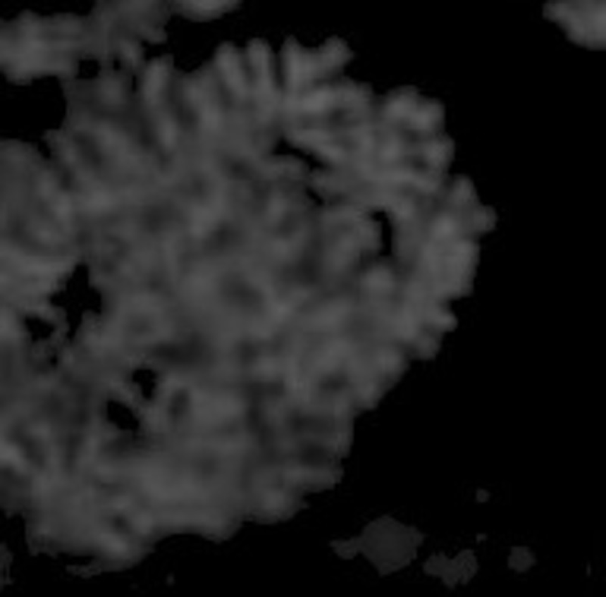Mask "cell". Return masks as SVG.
<instances>
[{
  "mask_svg": "<svg viewBox=\"0 0 606 597\" xmlns=\"http://www.w3.org/2000/svg\"><path fill=\"white\" fill-rule=\"evenodd\" d=\"M605 1H557L545 4L543 15L574 44L601 49L605 47Z\"/></svg>",
  "mask_w": 606,
  "mask_h": 597,
  "instance_id": "1",
  "label": "cell"
},
{
  "mask_svg": "<svg viewBox=\"0 0 606 597\" xmlns=\"http://www.w3.org/2000/svg\"><path fill=\"white\" fill-rule=\"evenodd\" d=\"M451 564L459 577L460 584H468L476 576L479 570V563L476 553L471 549L462 550Z\"/></svg>",
  "mask_w": 606,
  "mask_h": 597,
  "instance_id": "2",
  "label": "cell"
},
{
  "mask_svg": "<svg viewBox=\"0 0 606 597\" xmlns=\"http://www.w3.org/2000/svg\"><path fill=\"white\" fill-rule=\"evenodd\" d=\"M537 559L526 546H513L508 558V567L517 573L528 572L536 565Z\"/></svg>",
  "mask_w": 606,
  "mask_h": 597,
  "instance_id": "3",
  "label": "cell"
},
{
  "mask_svg": "<svg viewBox=\"0 0 606 597\" xmlns=\"http://www.w3.org/2000/svg\"><path fill=\"white\" fill-rule=\"evenodd\" d=\"M490 494L488 491L484 489H478L476 493V500L478 503H486L489 500Z\"/></svg>",
  "mask_w": 606,
  "mask_h": 597,
  "instance_id": "4",
  "label": "cell"
},
{
  "mask_svg": "<svg viewBox=\"0 0 606 597\" xmlns=\"http://www.w3.org/2000/svg\"><path fill=\"white\" fill-rule=\"evenodd\" d=\"M485 538H486V535H484V534H478V538H477V540H478V541H481L482 540H485Z\"/></svg>",
  "mask_w": 606,
  "mask_h": 597,
  "instance_id": "5",
  "label": "cell"
}]
</instances>
